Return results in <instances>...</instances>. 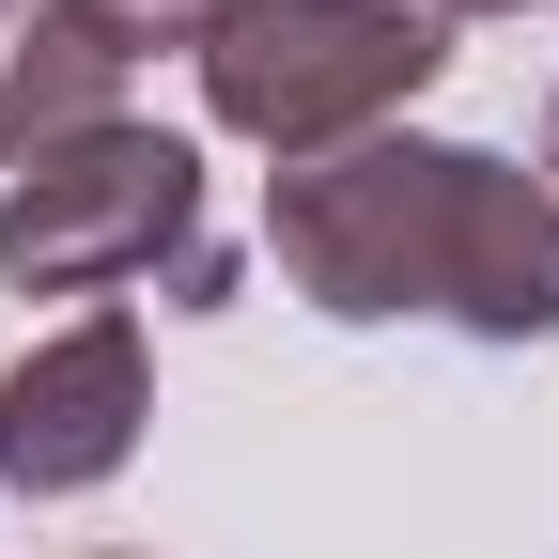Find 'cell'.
Listing matches in <instances>:
<instances>
[{"mask_svg": "<svg viewBox=\"0 0 559 559\" xmlns=\"http://www.w3.org/2000/svg\"><path fill=\"white\" fill-rule=\"evenodd\" d=\"M140 419H156L140 311H79L62 342H32L0 373V498H94V481H124Z\"/></svg>", "mask_w": 559, "mask_h": 559, "instance_id": "obj_4", "label": "cell"}, {"mask_svg": "<svg viewBox=\"0 0 559 559\" xmlns=\"http://www.w3.org/2000/svg\"><path fill=\"white\" fill-rule=\"evenodd\" d=\"M47 16L79 32V47H109V62H156V47H187V62H202V47L249 16V0H47Z\"/></svg>", "mask_w": 559, "mask_h": 559, "instance_id": "obj_6", "label": "cell"}, {"mask_svg": "<svg viewBox=\"0 0 559 559\" xmlns=\"http://www.w3.org/2000/svg\"><path fill=\"white\" fill-rule=\"evenodd\" d=\"M0 32H16V0H0Z\"/></svg>", "mask_w": 559, "mask_h": 559, "instance_id": "obj_9", "label": "cell"}, {"mask_svg": "<svg viewBox=\"0 0 559 559\" xmlns=\"http://www.w3.org/2000/svg\"><path fill=\"white\" fill-rule=\"evenodd\" d=\"M436 62H451V0H249L202 47V109L249 156L311 171V156L389 140L404 94H436Z\"/></svg>", "mask_w": 559, "mask_h": 559, "instance_id": "obj_2", "label": "cell"}, {"mask_svg": "<svg viewBox=\"0 0 559 559\" xmlns=\"http://www.w3.org/2000/svg\"><path fill=\"white\" fill-rule=\"evenodd\" d=\"M79 124H124V62L79 47V32L32 0L16 32H0V171H32L47 140H79Z\"/></svg>", "mask_w": 559, "mask_h": 559, "instance_id": "obj_5", "label": "cell"}, {"mask_svg": "<svg viewBox=\"0 0 559 559\" xmlns=\"http://www.w3.org/2000/svg\"><path fill=\"white\" fill-rule=\"evenodd\" d=\"M544 171H559V109H544Z\"/></svg>", "mask_w": 559, "mask_h": 559, "instance_id": "obj_8", "label": "cell"}, {"mask_svg": "<svg viewBox=\"0 0 559 559\" xmlns=\"http://www.w3.org/2000/svg\"><path fill=\"white\" fill-rule=\"evenodd\" d=\"M156 264L187 311H218V280H234L202 249V156L171 124H79L0 187V280L16 296H124Z\"/></svg>", "mask_w": 559, "mask_h": 559, "instance_id": "obj_3", "label": "cell"}, {"mask_svg": "<svg viewBox=\"0 0 559 559\" xmlns=\"http://www.w3.org/2000/svg\"><path fill=\"white\" fill-rule=\"evenodd\" d=\"M451 16H528V0H451Z\"/></svg>", "mask_w": 559, "mask_h": 559, "instance_id": "obj_7", "label": "cell"}, {"mask_svg": "<svg viewBox=\"0 0 559 559\" xmlns=\"http://www.w3.org/2000/svg\"><path fill=\"white\" fill-rule=\"evenodd\" d=\"M264 264L326 326H466V342H544L559 326V187L481 156V140H358V156L280 171Z\"/></svg>", "mask_w": 559, "mask_h": 559, "instance_id": "obj_1", "label": "cell"}]
</instances>
